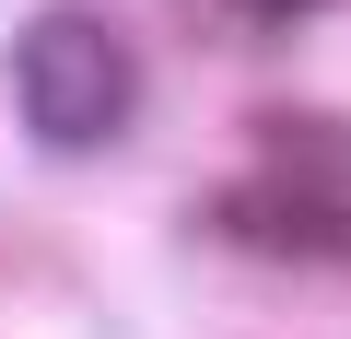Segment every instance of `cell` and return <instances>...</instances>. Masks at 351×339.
Masks as SVG:
<instances>
[{"label": "cell", "mask_w": 351, "mask_h": 339, "mask_svg": "<svg viewBox=\"0 0 351 339\" xmlns=\"http://www.w3.org/2000/svg\"><path fill=\"white\" fill-rule=\"evenodd\" d=\"M12 105L47 152H94L129 129V47L94 12H36L12 36Z\"/></svg>", "instance_id": "obj_1"}, {"label": "cell", "mask_w": 351, "mask_h": 339, "mask_svg": "<svg viewBox=\"0 0 351 339\" xmlns=\"http://www.w3.org/2000/svg\"><path fill=\"white\" fill-rule=\"evenodd\" d=\"M258 152H269V176H304V188H339V199H351V117L269 105V117H258Z\"/></svg>", "instance_id": "obj_3"}, {"label": "cell", "mask_w": 351, "mask_h": 339, "mask_svg": "<svg viewBox=\"0 0 351 339\" xmlns=\"http://www.w3.org/2000/svg\"><path fill=\"white\" fill-rule=\"evenodd\" d=\"M211 223L246 234V246H281V258H351V199H339V188H304V176H258V188H234Z\"/></svg>", "instance_id": "obj_2"}, {"label": "cell", "mask_w": 351, "mask_h": 339, "mask_svg": "<svg viewBox=\"0 0 351 339\" xmlns=\"http://www.w3.org/2000/svg\"><path fill=\"white\" fill-rule=\"evenodd\" d=\"M234 12H269V24H281V12H316V0H234Z\"/></svg>", "instance_id": "obj_4"}]
</instances>
